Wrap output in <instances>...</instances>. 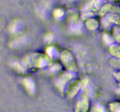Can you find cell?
Returning <instances> with one entry per match:
<instances>
[{
  "label": "cell",
  "mask_w": 120,
  "mask_h": 112,
  "mask_svg": "<svg viewBox=\"0 0 120 112\" xmlns=\"http://www.w3.org/2000/svg\"><path fill=\"white\" fill-rule=\"evenodd\" d=\"M118 93H119V94H120V89L118 91Z\"/></svg>",
  "instance_id": "cell-6"
},
{
  "label": "cell",
  "mask_w": 120,
  "mask_h": 112,
  "mask_svg": "<svg viewBox=\"0 0 120 112\" xmlns=\"http://www.w3.org/2000/svg\"><path fill=\"white\" fill-rule=\"evenodd\" d=\"M79 91V86L77 85H73L70 89H69L68 91V95L70 98H72L74 96L77 94V92Z\"/></svg>",
  "instance_id": "cell-2"
},
{
  "label": "cell",
  "mask_w": 120,
  "mask_h": 112,
  "mask_svg": "<svg viewBox=\"0 0 120 112\" xmlns=\"http://www.w3.org/2000/svg\"><path fill=\"white\" fill-rule=\"evenodd\" d=\"M89 108V101L86 96H83L77 103L75 108L76 112H87Z\"/></svg>",
  "instance_id": "cell-1"
},
{
  "label": "cell",
  "mask_w": 120,
  "mask_h": 112,
  "mask_svg": "<svg viewBox=\"0 0 120 112\" xmlns=\"http://www.w3.org/2000/svg\"><path fill=\"white\" fill-rule=\"evenodd\" d=\"M110 108L112 112H120V103H112L110 104Z\"/></svg>",
  "instance_id": "cell-4"
},
{
  "label": "cell",
  "mask_w": 120,
  "mask_h": 112,
  "mask_svg": "<svg viewBox=\"0 0 120 112\" xmlns=\"http://www.w3.org/2000/svg\"><path fill=\"white\" fill-rule=\"evenodd\" d=\"M93 112H104V108L100 106H97L95 107Z\"/></svg>",
  "instance_id": "cell-5"
},
{
  "label": "cell",
  "mask_w": 120,
  "mask_h": 112,
  "mask_svg": "<svg viewBox=\"0 0 120 112\" xmlns=\"http://www.w3.org/2000/svg\"><path fill=\"white\" fill-rule=\"evenodd\" d=\"M25 85L26 86V88L27 89L28 91L30 93H34V91L35 90V86L32 81L29 79H25Z\"/></svg>",
  "instance_id": "cell-3"
}]
</instances>
